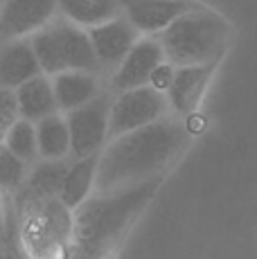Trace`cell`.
I'll use <instances>...</instances> for the list:
<instances>
[{"label": "cell", "mask_w": 257, "mask_h": 259, "mask_svg": "<svg viewBox=\"0 0 257 259\" xmlns=\"http://www.w3.org/2000/svg\"><path fill=\"white\" fill-rule=\"evenodd\" d=\"M190 138V128L181 117L165 115L142 128L108 140L100 151L93 194L117 192L162 176V171L187 149Z\"/></svg>", "instance_id": "1"}, {"label": "cell", "mask_w": 257, "mask_h": 259, "mask_svg": "<svg viewBox=\"0 0 257 259\" xmlns=\"http://www.w3.org/2000/svg\"><path fill=\"white\" fill-rule=\"evenodd\" d=\"M162 176L108 194H91L72 212V241L66 259H108L156 196Z\"/></svg>", "instance_id": "2"}, {"label": "cell", "mask_w": 257, "mask_h": 259, "mask_svg": "<svg viewBox=\"0 0 257 259\" xmlns=\"http://www.w3.org/2000/svg\"><path fill=\"white\" fill-rule=\"evenodd\" d=\"M156 38L169 66H217L230 43V25L212 9L190 5V9Z\"/></svg>", "instance_id": "3"}, {"label": "cell", "mask_w": 257, "mask_h": 259, "mask_svg": "<svg viewBox=\"0 0 257 259\" xmlns=\"http://www.w3.org/2000/svg\"><path fill=\"white\" fill-rule=\"evenodd\" d=\"M14 228L23 259H66L72 241V212L59 198L21 192L14 201Z\"/></svg>", "instance_id": "4"}, {"label": "cell", "mask_w": 257, "mask_h": 259, "mask_svg": "<svg viewBox=\"0 0 257 259\" xmlns=\"http://www.w3.org/2000/svg\"><path fill=\"white\" fill-rule=\"evenodd\" d=\"M29 46L46 77H54V74L68 70H86L100 74L91 41H88V32L68 23L61 16H57L41 32L29 36Z\"/></svg>", "instance_id": "5"}, {"label": "cell", "mask_w": 257, "mask_h": 259, "mask_svg": "<svg viewBox=\"0 0 257 259\" xmlns=\"http://www.w3.org/2000/svg\"><path fill=\"white\" fill-rule=\"evenodd\" d=\"M167 106L169 104L165 93H158L151 86L117 93L111 99V111H108V140L165 117Z\"/></svg>", "instance_id": "6"}, {"label": "cell", "mask_w": 257, "mask_h": 259, "mask_svg": "<svg viewBox=\"0 0 257 259\" xmlns=\"http://www.w3.org/2000/svg\"><path fill=\"white\" fill-rule=\"evenodd\" d=\"M113 95L102 91L95 99L75 108L70 113H63L70 131V156L88 158L95 156L108 142V111H111Z\"/></svg>", "instance_id": "7"}, {"label": "cell", "mask_w": 257, "mask_h": 259, "mask_svg": "<svg viewBox=\"0 0 257 259\" xmlns=\"http://www.w3.org/2000/svg\"><path fill=\"white\" fill-rule=\"evenodd\" d=\"M59 16V0H5L0 7V43L41 32Z\"/></svg>", "instance_id": "8"}, {"label": "cell", "mask_w": 257, "mask_h": 259, "mask_svg": "<svg viewBox=\"0 0 257 259\" xmlns=\"http://www.w3.org/2000/svg\"><path fill=\"white\" fill-rule=\"evenodd\" d=\"M138 38H140L138 29L124 16H117L100 27L88 29V41H91L100 72H115V68L124 61L128 50L136 46Z\"/></svg>", "instance_id": "9"}, {"label": "cell", "mask_w": 257, "mask_h": 259, "mask_svg": "<svg viewBox=\"0 0 257 259\" xmlns=\"http://www.w3.org/2000/svg\"><path fill=\"white\" fill-rule=\"evenodd\" d=\"M160 63H165V57H162V48L158 38L140 36L136 46L128 50L124 61L111 74V91L117 95L124 91H133V88L149 86L151 74L156 72Z\"/></svg>", "instance_id": "10"}, {"label": "cell", "mask_w": 257, "mask_h": 259, "mask_svg": "<svg viewBox=\"0 0 257 259\" xmlns=\"http://www.w3.org/2000/svg\"><path fill=\"white\" fill-rule=\"evenodd\" d=\"M122 16L126 18L140 36H158L183 12L190 9L185 0H120Z\"/></svg>", "instance_id": "11"}, {"label": "cell", "mask_w": 257, "mask_h": 259, "mask_svg": "<svg viewBox=\"0 0 257 259\" xmlns=\"http://www.w3.org/2000/svg\"><path fill=\"white\" fill-rule=\"evenodd\" d=\"M217 66H192V68H176L174 79L167 88V99L169 106L179 115H192L199 108L203 93L210 83Z\"/></svg>", "instance_id": "12"}, {"label": "cell", "mask_w": 257, "mask_h": 259, "mask_svg": "<svg viewBox=\"0 0 257 259\" xmlns=\"http://www.w3.org/2000/svg\"><path fill=\"white\" fill-rule=\"evenodd\" d=\"M38 74L43 72L29 46V38L0 43V88L16 91Z\"/></svg>", "instance_id": "13"}, {"label": "cell", "mask_w": 257, "mask_h": 259, "mask_svg": "<svg viewBox=\"0 0 257 259\" xmlns=\"http://www.w3.org/2000/svg\"><path fill=\"white\" fill-rule=\"evenodd\" d=\"M54 99H57L59 113H70L75 108L88 104L102 93V81L97 72L86 70H68L50 77Z\"/></svg>", "instance_id": "14"}, {"label": "cell", "mask_w": 257, "mask_h": 259, "mask_svg": "<svg viewBox=\"0 0 257 259\" xmlns=\"http://www.w3.org/2000/svg\"><path fill=\"white\" fill-rule=\"evenodd\" d=\"M97 162L100 153L88 158H72L66 176H63L61 189H59V201L75 212L93 192H95V176H97Z\"/></svg>", "instance_id": "15"}, {"label": "cell", "mask_w": 257, "mask_h": 259, "mask_svg": "<svg viewBox=\"0 0 257 259\" xmlns=\"http://www.w3.org/2000/svg\"><path fill=\"white\" fill-rule=\"evenodd\" d=\"M14 93H16L18 115H21V119H27V122L36 124V122H41V119L59 113L54 91H52V81L46 74H38V77L29 79L27 83L18 86Z\"/></svg>", "instance_id": "16"}, {"label": "cell", "mask_w": 257, "mask_h": 259, "mask_svg": "<svg viewBox=\"0 0 257 259\" xmlns=\"http://www.w3.org/2000/svg\"><path fill=\"white\" fill-rule=\"evenodd\" d=\"M59 16L88 32L122 16V7L120 0H59Z\"/></svg>", "instance_id": "17"}, {"label": "cell", "mask_w": 257, "mask_h": 259, "mask_svg": "<svg viewBox=\"0 0 257 259\" xmlns=\"http://www.w3.org/2000/svg\"><path fill=\"white\" fill-rule=\"evenodd\" d=\"M36 128V149L38 160H66L70 156V131L63 113L41 119L34 124Z\"/></svg>", "instance_id": "18"}, {"label": "cell", "mask_w": 257, "mask_h": 259, "mask_svg": "<svg viewBox=\"0 0 257 259\" xmlns=\"http://www.w3.org/2000/svg\"><path fill=\"white\" fill-rule=\"evenodd\" d=\"M70 162H72V158L34 162V165L29 167L27 183L21 192H25L34 198H59V189H61L63 176H66Z\"/></svg>", "instance_id": "19"}, {"label": "cell", "mask_w": 257, "mask_h": 259, "mask_svg": "<svg viewBox=\"0 0 257 259\" xmlns=\"http://www.w3.org/2000/svg\"><path fill=\"white\" fill-rule=\"evenodd\" d=\"M29 176V165L18 160L3 142H0V201L3 207L14 205L16 196L25 187Z\"/></svg>", "instance_id": "20"}, {"label": "cell", "mask_w": 257, "mask_h": 259, "mask_svg": "<svg viewBox=\"0 0 257 259\" xmlns=\"http://www.w3.org/2000/svg\"><path fill=\"white\" fill-rule=\"evenodd\" d=\"M3 144L25 165L32 167L38 162V149H36V128L27 119H18L3 138Z\"/></svg>", "instance_id": "21"}, {"label": "cell", "mask_w": 257, "mask_h": 259, "mask_svg": "<svg viewBox=\"0 0 257 259\" xmlns=\"http://www.w3.org/2000/svg\"><path fill=\"white\" fill-rule=\"evenodd\" d=\"M21 119L18 115V102H16V93L0 88V142H3L5 133Z\"/></svg>", "instance_id": "22"}, {"label": "cell", "mask_w": 257, "mask_h": 259, "mask_svg": "<svg viewBox=\"0 0 257 259\" xmlns=\"http://www.w3.org/2000/svg\"><path fill=\"white\" fill-rule=\"evenodd\" d=\"M174 70L176 68L174 66H169V63H160V66L156 68V72L151 74V81H149V86L151 88H156L158 93H167V88H169V83H172V79H174Z\"/></svg>", "instance_id": "23"}]
</instances>
